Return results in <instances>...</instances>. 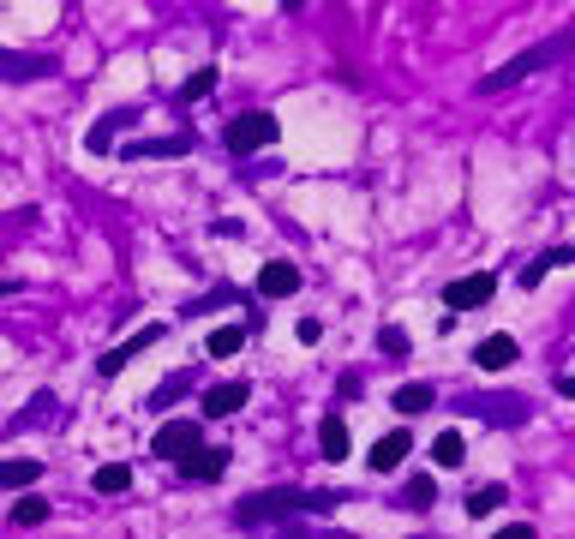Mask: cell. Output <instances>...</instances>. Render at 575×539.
Instances as JSON below:
<instances>
[{
    "mask_svg": "<svg viewBox=\"0 0 575 539\" xmlns=\"http://www.w3.org/2000/svg\"><path fill=\"white\" fill-rule=\"evenodd\" d=\"M336 504H342L336 492H258L234 510V522L240 528H282L294 516H330Z\"/></svg>",
    "mask_w": 575,
    "mask_h": 539,
    "instance_id": "obj_1",
    "label": "cell"
},
{
    "mask_svg": "<svg viewBox=\"0 0 575 539\" xmlns=\"http://www.w3.org/2000/svg\"><path fill=\"white\" fill-rule=\"evenodd\" d=\"M564 54H575V30H558V36H546V42H534V48H522L516 60H504L498 72H486V78H480V90H486V96H498V90H510V84H522L528 72H540V66H558Z\"/></svg>",
    "mask_w": 575,
    "mask_h": 539,
    "instance_id": "obj_2",
    "label": "cell"
},
{
    "mask_svg": "<svg viewBox=\"0 0 575 539\" xmlns=\"http://www.w3.org/2000/svg\"><path fill=\"white\" fill-rule=\"evenodd\" d=\"M222 144L234 150V156H246V150H264V144H276V114H240V120H228V132H222Z\"/></svg>",
    "mask_w": 575,
    "mask_h": 539,
    "instance_id": "obj_3",
    "label": "cell"
},
{
    "mask_svg": "<svg viewBox=\"0 0 575 539\" xmlns=\"http://www.w3.org/2000/svg\"><path fill=\"white\" fill-rule=\"evenodd\" d=\"M150 450L168 456V462H186V456L198 450V426H192V420H162L156 438H150Z\"/></svg>",
    "mask_w": 575,
    "mask_h": 539,
    "instance_id": "obj_4",
    "label": "cell"
},
{
    "mask_svg": "<svg viewBox=\"0 0 575 539\" xmlns=\"http://www.w3.org/2000/svg\"><path fill=\"white\" fill-rule=\"evenodd\" d=\"M246 402H252V384H246V378H228V384H210V390H204V414H210V420H228V414H240Z\"/></svg>",
    "mask_w": 575,
    "mask_h": 539,
    "instance_id": "obj_5",
    "label": "cell"
},
{
    "mask_svg": "<svg viewBox=\"0 0 575 539\" xmlns=\"http://www.w3.org/2000/svg\"><path fill=\"white\" fill-rule=\"evenodd\" d=\"M492 288H498V282H492L486 270H480V276H456V282L444 288V306H450V312H468V306H486V300H492Z\"/></svg>",
    "mask_w": 575,
    "mask_h": 539,
    "instance_id": "obj_6",
    "label": "cell"
},
{
    "mask_svg": "<svg viewBox=\"0 0 575 539\" xmlns=\"http://www.w3.org/2000/svg\"><path fill=\"white\" fill-rule=\"evenodd\" d=\"M150 342H162V324H144V330H132V336H126L120 348H108V354L96 360V372H102V378H114V372H120V366H126L132 354H144Z\"/></svg>",
    "mask_w": 575,
    "mask_h": 539,
    "instance_id": "obj_7",
    "label": "cell"
},
{
    "mask_svg": "<svg viewBox=\"0 0 575 539\" xmlns=\"http://www.w3.org/2000/svg\"><path fill=\"white\" fill-rule=\"evenodd\" d=\"M468 414H480V420H492V426H522V420H528V402H516V396H474Z\"/></svg>",
    "mask_w": 575,
    "mask_h": 539,
    "instance_id": "obj_8",
    "label": "cell"
},
{
    "mask_svg": "<svg viewBox=\"0 0 575 539\" xmlns=\"http://www.w3.org/2000/svg\"><path fill=\"white\" fill-rule=\"evenodd\" d=\"M408 450H414V438H408V432H390V438H378V444H372V456H366V462H372V474H396Z\"/></svg>",
    "mask_w": 575,
    "mask_h": 539,
    "instance_id": "obj_9",
    "label": "cell"
},
{
    "mask_svg": "<svg viewBox=\"0 0 575 539\" xmlns=\"http://www.w3.org/2000/svg\"><path fill=\"white\" fill-rule=\"evenodd\" d=\"M294 288H300V270H294V264H282V258H276V264H264V270H258V294L288 300Z\"/></svg>",
    "mask_w": 575,
    "mask_h": 539,
    "instance_id": "obj_10",
    "label": "cell"
},
{
    "mask_svg": "<svg viewBox=\"0 0 575 539\" xmlns=\"http://www.w3.org/2000/svg\"><path fill=\"white\" fill-rule=\"evenodd\" d=\"M474 360H480L486 372H504V366H516V336H486V342L474 348Z\"/></svg>",
    "mask_w": 575,
    "mask_h": 539,
    "instance_id": "obj_11",
    "label": "cell"
},
{
    "mask_svg": "<svg viewBox=\"0 0 575 539\" xmlns=\"http://www.w3.org/2000/svg\"><path fill=\"white\" fill-rule=\"evenodd\" d=\"M180 468H186V480H222V468H228V450H192Z\"/></svg>",
    "mask_w": 575,
    "mask_h": 539,
    "instance_id": "obj_12",
    "label": "cell"
},
{
    "mask_svg": "<svg viewBox=\"0 0 575 539\" xmlns=\"http://www.w3.org/2000/svg\"><path fill=\"white\" fill-rule=\"evenodd\" d=\"M42 72H48L42 54H12V48H0V78H42Z\"/></svg>",
    "mask_w": 575,
    "mask_h": 539,
    "instance_id": "obj_13",
    "label": "cell"
},
{
    "mask_svg": "<svg viewBox=\"0 0 575 539\" xmlns=\"http://www.w3.org/2000/svg\"><path fill=\"white\" fill-rule=\"evenodd\" d=\"M42 480V462H0V492H24Z\"/></svg>",
    "mask_w": 575,
    "mask_h": 539,
    "instance_id": "obj_14",
    "label": "cell"
},
{
    "mask_svg": "<svg viewBox=\"0 0 575 539\" xmlns=\"http://www.w3.org/2000/svg\"><path fill=\"white\" fill-rule=\"evenodd\" d=\"M390 402H396L402 414H426V408L438 402V390H432V384H402V390H396Z\"/></svg>",
    "mask_w": 575,
    "mask_h": 539,
    "instance_id": "obj_15",
    "label": "cell"
},
{
    "mask_svg": "<svg viewBox=\"0 0 575 539\" xmlns=\"http://www.w3.org/2000/svg\"><path fill=\"white\" fill-rule=\"evenodd\" d=\"M318 450H324L330 462H342V456H348V426H342L336 414H330V420L318 426Z\"/></svg>",
    "mask_w": 575,
    "mask_h": 539,
    "instance_id": "obj_16",
    "label": "cell"
},
{
    "mask_svg": "<svg viewBox=\"0 0 575 539\" xmlns=\"http://www.w3.org/2000/svg\"><path fill=\"white\" fill-rule=\"evenodd\" d=\"M432 462H438V468H462V462H468V444H462V432H438V444H432Z\"/></svg>",
    "mask_w": 575,
    "mask_h": 539,
    "instance_id": "obj_17",
    "label": "cell"
},
{
    "mask_svg": "<svg viewBox=\"0 0 575 539\" xmlns=\"http://www.w3.org/2000/svg\"><path fill=\"white\" fill-rule=\"evenodd\" d=\"M240 348H246V330H240V324H216V330H210V354H216V360H228V354H240Z\"/></svg>",
    "mask_w": 575,
    "mask_h": 539,
    "instance_id": "obj_18",
    "label": "cell"
},
{
    "mask_svg": "<svg viewBox=\"0 0 575 539\" xmlns=\"http://www.w3.org/2000/svg\"><path fill=\"white\" fill-rule=\"evenodd\" d=\"M402 504H408V510H432V504H438V486H432V474H414V480L402 486Z\"/></svg>",
    "mask_w": 575,
    "mask_h": 539,
    "instance_id": "obj_19",
    "label": "cell"
},
{
    "mask_svg": "<svg viewBox=\"0 0 575 539\" xmlns=\"http://www.w3.org/2000/svg\"><path fill=\"white\" fill-rule=\"evenodd\" d=\"M54 408H60V402H54L48 390H42V396H30V414H18V420H12V432H30V426H42V420H54Z\"/></svg>",
    "mask_w": 575,
    "mask_h": 539,
    "instance_id": "obj_20",
    "label": "cell"
},
{
    "mask_svg": "<svg viewBox=\"0 0 575 539\" xmlns=\"http://www.w3.org/2000/svg\"><path fill=\"white\" fill-rule=\"evenodd\" d=\"M504 498H510V492H504V486H474V492H468V516H474V522H480V516H492V510H498V504H504Z\"/></svg>",
    "mask_w": 575,
    "mask_h": 539,
    "instance_id": "obj_21",
    "label": "cell"
},
{
    "mask_svg": "<svg viewBox=\"0 0 575 539\" xmlns=\"http://www.w3.org/2000/svg\"><path fill=\"white\" fill-rule=\"evenodd\" d=\"M126 486H132V468H126V462L96 468V492H108V498H114V492H126Z\"/></svg>",
    "mask_w": 575,
    "mask_h": 539,
    "instance_id": "obj_22",
    "label": "cell"
},
{
    "mask_svg": "<svg viewBox=\"0 0 575 539\" xmlns=\"http://www.w3.org/2000/svg\"><path fill=\"white\" fill-rule=\"evenodd\" d=\"M126 156H186V138H144V144H132Z\"/></svg>",
    "mask_w": 575,
    "mask_h": 539,
    "instance_id": "obj_23",
    "label": "cell"
},
{
    "mask_svg": "<svg viewBox=\"0 0 575 539\" xmlns=\"http://www.w3.org/2000/svg\"><path fill=\"white\" fill-rule=\"evenodd\" d=\"M42 522H48V504H42V498L12 504V528H42Z\"/></svg>",
    "mask_w": 575,
    "mask_h": 539,
    "instance_id": "obj_24",
    "label": "cell"
},
{
    "mask_svg": "<svg viewBox=\"0 0 575 539\" xmlns=\"http://www.w3.org/2000/svg\"><path fill=\"white\" fill-rule=\"evenodd\" d=\"M114 126H120V120H102V126H90V132H84V150H90V156H102V150L114 144Z\"/></svg>",
    "mask_w": 575,
    "mask_h": 539,
    "instance_id": "obj_25",
    "label": "cell"
},
{
    "mask_svg": "<svg viewBox=\"0 0 575 539\" xmlns=\"http://www.w3.org/2000/svg\"><path fill=\"white\" fill-rule=\"evenodd\" d=\"M210 84H216V72H192V78L180 84V102H198V96H210Z\"/></svg>",
    "mask_w": 575,
    "mask_h": 539,
    "instance_id": "obj_26",
    "label": "cell"
},
{
    "mask_svg": "<svg viewBox=\"0 0 575 539\" xmlns=\"http://www.w3.org/2000/svg\"><path fill=\"white\" fill-rule=\"evenodd\" d=\"M186 384H192V372H174V378H168V384L156 390V402H150V408H168V402H174V396H180Z\"/></svg>",
    "mask_w": 575,
    "mask_h": 539,
    "instance_id": "obj_27",
    "label": "cell"
},
{
    "mask_svg": "<svg viewBox=\"0 0 575 539\" xmlns=\"http://www.w3.org/2000/svg\"><path fill=\"white\" fill-rule=\"evenodd\" d=\"M378 348H390V354H408V336L390 324V330H378Z\"/></svg>",
    "mask_w": 575,
    "mask_h": 539,
    "instance_id": "obj_28",
    "label": "cell"
},
{
    "mask_svg": "<svg viewBox=\"0 0 575 539\" xmlns=\"http://www.w3.org/2000/svg\"><path fill=\"white\" fill-rule=\"evenodd\" d=\"M540 282H546V264H540V258H528V264H522V288H540Z\"/></svg>",
    "mask_w": 575,
    "mask_h": 539,
    "instance_id": "obj_29",
    "label": "cell"
},
{
    "mask_svg": "<svg viewBox=\"0 0 575 539\" xmlns=\"http://www.w3.org/2000/svg\"><path fill=\"white\" fill-rule=\"evenodd\" d=\"M492 539H534V528H528V522H510V528H498Z\"/></svg>",
    "mask_w": 575,
    "mask_h": 539,
    "instance_id": "obj_30",
    "label": "cell"
},
{
    "mask_svg": "<svg viewBox=\"0 0 575 539\" xmlns=\"http://www.w3.org/2000/svg\"><path fill=\"white\" fill-rule=\"evenodd\" d=\"M558 396H570V402H575V372H570V378H558Z\"/></svg>",
    "mask_w": 575,
    "mask_h": 539,
    "instance_id": "obj_31",
    "label": "cell"
},
{
    "mask_svg": "<svg viewBox=\"0 0 575 539\" xmlns=\"http://www.w3.org/2000/svg\"><path fill=\"white\" fill-rule=\"evenodd\" d=\"M6 294H18V282H6V276H0V300H6Z\"/></svg>",
    "mask_w": 575,
    "mask_h": 539,
    "instance_id": "obj_32",
    "label": "cell"
}]
</instances>
